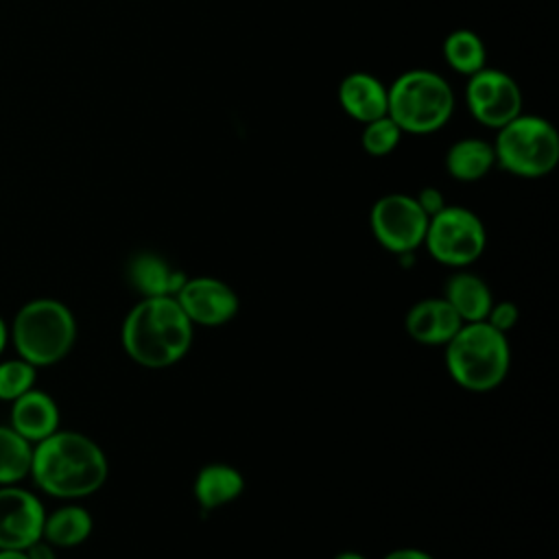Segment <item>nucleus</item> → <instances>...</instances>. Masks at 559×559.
<instances>
[{"label": "nucleus", "mask_w": 559, "mask_h": 559, "mask_svg": "<svg viewBox=\"0 0 559 559\" xmlns=\"http://www.w3.org/2000/svg\"><path fill=\"white\" fill-rule=\"evenodd\" d=\"M109 474L103 448L83 432L57 430L33 443L31 478L35 485L63 500H76L96 493Z\"/></svg>", "instance_id": "f257e3e1"}, {"label": "nucleus", "mask_w": 559, "mask_h": 559, "mask_svg": "<svg viewBox=\"0 0 559 559\" xmlns=\"http://www.w3.org/2000/svg\"><path fill=\"white\" fill-rule=\"evenodd\" d=\"M192 338L194 325L175 295L142 297L122 323L127 356L146 369H164L179 362L190 352Z\"/></svg>", "instance_id": "f03ea898"}, {"label": "nucleus", "mask_w": 559, "mask_h": 559, "mask_svg": "<svg viewBox=\"0 0 559 559\" xmlns=\"http://www.w3.org/2000/svg\"><path fill=\"white\" fill-rule=\"evenodd\" d=\"M450 378L474 393H487L504 382L511 367L507 334L487 321L463 323L445 345Z\"/></svg>", "instance_id": "7ed1b4c3"}, {"label": "nucleus", "mask_w": 559, "mask_h": 559, "mask_svg": "<svg viewBox=\"0 0 559 559\" xmlns=\"http://www.w3.org/2000/svg\"><path fill=\"white\" fill-rule=\"evenodd\" d=\"M9 336L20 358L33 367H50L74 347L76 319L59 299H31L15 312Z\"/></svg>", "instance_id": "20e7f679"}, {"label": "nucleus", "mask_w": 559, "mask_h": 559, "mask_svg": "<svg viewBox=\"0 0 559 559\" xmlns=\"http://www.w3.org/2000/svg\"><path fill=\"white\" fill-rule=\"evenodd\" d=\"M386 116L406 133H432L441 129L454 111L450 83L432 70H408L389 87Z\"/></svg>", "instance_id": "39448f33"}, {"label": "nucleus", "mask_w": 559, "mask_h": 559, "mask_svg": "<svg viewBox=\"0 0 559 559\" xmlns=\"http://www.w3.org/2000/svg\"><path fill=\"white\" fill-rule=\"evenodd\" d=\"M493 153L496 164L511 175L537 179L559 162V133L546 118L520 114L498 129Z\"/></svg>", "instance_id": "423d86ee"}, {"label": "nucleus", "mask_w": 559, "mask_h": 559, "mask_svg": "<svg viewBox=\"0 0 559 559\" xmlns=\"http://www.w3.org/2000/svg\"><path fill=\"white\" fill-rule=\"evenodd\" d=\"M424 245L437 262L463 269L483 255L487 231L483 221L472 210L445 205L428 218Z\"/></svg>", "instance_id": "0eeeda50"}, {"label": "nucleus", "mask_w": 559, "mask_h": 559, "mask_svg": "<svg viewBox=\"0 0 559 559\" xmlns=\"http://www.w3.org/2000/svg\"><path fill=\"white\" fill-rule=\"evenodd\" d=\"M376 240L391 253L411 255L424 245L428 229V214L411 194L393 192L380 197L369 214Z\"/></svg>", "instance_id": "6e6552de"}, {"label": "nucleus", "mask_w": 559, "mask_h": 559, "mask_svg": "<svg viewBox=\"0 0 559 559\" xmlns=\"http://www.w3.org/2000/svg\"><path fill=\"white\" fill-rule=\"evenodd\" d=\"M465 100L472 116L489 129H500L522 114L518 83L507 72L487 66L469 76Z\"/></svg>", "instance_id": "1a4fd4ad"}, {"label": "nucleus", "mask_w": 559, "mask_h": 559, "mask_svg": "<svg viewBox=\"0 0 559 559\" xmlns=\"http://www.w3.org/2000/svg\"><path fill=\"white\" fill-rule=\"evenodd\" d=\"M44 518L46 509L33 491L0 485V550H26L41 539Z\"/></svg>", "instance_id": "9d476101"}, {"label": "nucleus", "mask_w": 559, "mask_h": 559, "mask_svg": "<svg viewBox=\"0 0 559 559\" xmlns=\"http://www.w3.org/2000/svg\"><path fill=\"white\" fill-rule=\"evenodd\" d=\"M181 310L192 325L201 328H221L229 323L238 312L236 290L216 277H186L181 288L175 293Z\"/></svg>", "instance_id": "9b49d317"}, {"label": "nucleus", "mask_w": 559, "mask_h": 559, "mask_svg": "<svg viewBox=\"0 0 559 559\" xmlns=\"http://www.w3.org/2000/svg\"><path fill=\"white\" fill-rule=\"evenodd\" d=\"M463 321L443 297H428L411 306L406 314V332L419 345H448L461 330Z\"/></svg>", "instance_id": "f8f14e48"}, {"label": "nucleus", "mask_w": 559, "mask_h": 559, "mask_svg": "<svg viewBox=\"0 0 559 559\" xmlns=\"http://www.w3.org/2000/svg\"><path fill=\"white\" fill-rule=\"evenodd\" d=\"M59 406L55 397L41 389H28L11 402L9 426L31 443H37L59 430Z\"/></svg>", "instance_id": "ddd939ff"}, {"label": "nucleus", "mask_w": 559, "mask_h": 559, "mask_svg": "<svg viewBox=\"0 0 559 559\" xmlns=\"http://www.w3.org/2000/svg\"><path fill=\"white\" fill-rule=\"evenodd\" d=\"M338 103L358 122H371L386 116V85L369 72H352L338 85Z\"/></svg>", "instance_id": "4468645a"}, {"label": "nucleus", "mask_w": 559, "mask_h": 559, "mask_svg": "<svg viewBox=\"0 0 559 559\" xmlns=\"http://www.w3.org/2000/svg\"><path fill=\"white\" fill-rule=\"evenodd\" d=\"M127 275H129L131 286L138 293H142V297L175 295L188 277L181 271L170 269V264L153 251L135 253L129 262Z\"/></svg>", "instance_id": "2eb2a0df"}, {"label": "nucleus", "mask_w": 559, "mask_h": 559, "mask_svg": "<svg viewBox=\"0 0 559 559\" xmlns=\"http://www.w3.org/2000/svg\"><path fill=\"white\" fill-rule=\"evenodd\" d=\"M443 299L454 308L463 323L485 321L493 306V295L487 282L467 271H459L448 277Z\"/></svg>", "instance_id": "dca6fc26"}, {"label": "nucleus", "mask_w": 559, "mask_h": 559, "mask_svg": "<svg viewBox=\"0 0 559 559\" xmlns=\"http://www.w3.org/2000/svg\"><path fill=\"white\" fill-rule=\"evenodd\" d=\"M242 491L245 476L227 463H207L194 478V498L207 511L234 502Z\"/></svg>", "instance_id": "f3484780"}, {"label": "nucleus", "mask_w": 559, "mask_h": 559, "mask_svg": "<svg viewBox=\"0 0 559 559\" xmlns=\"http://www.w3.org/2000/svg\"><path fill=\"white\" fill-rule=\"evenodd\" d=\"M496 166L493 144L483 138H463L445 153V170L459 181H478Z\"/></svg>", "instance_id": "a211bd4d"}, {"label": "nucleus", "mask_w": 559, "mask_h": 559, "mask_svg": "<svg viewBox=\"0 0 559 559\" xmlns=\"http://www.w3.org/2000/svg\"><path fill=\"white\" fill-rule=\"evenodd\" d=\"M94 522L85 507L81 504H63L52 513H46L41 539H46L55 548H72L83 544L92 535Z\"/></svg>", "instance_id": "6ab92c4d"}, {"label": "nucleus", "mask_w": 559, "mask_h": 559, "mask_svg": "<svg viewBox=\"0 0 559 559\" xmlns=\"http://www.w3.org/2000/svg\"><path fill=\"white\" fill-rule=\"evenodd\" d=\"M33 443L9 424H0V485H20L31 474Z\"/></svg>", "instance_id": "aec40b11"}, {"label": "nucleus", "mask_w": 559, "mask_h": 559, "mask_svg": "<svg viewBox=\"0 0 559 559\" xmlns=\"http://www.w3.org/2000/svg\"><path fill=\"white\" fill-rule=\"evenodd\" d=\"M443 57L452 70L472 76L474 72L485 68L487 50L483 39L474 31L456 28L443 41Z\"/></svg>", "instance_id": "412c9836"}, {"label": "nucleus", "mask_w": 559, "mask_h": 559, "mask_svg": "<svg viewBox=\"0 0 559 559\" xmlns=\"http://www.w3.org/2000/svg\"><path fill=\"white\" fill-rule=\"evenodd\" d=\"M37 367L26 362L24 358H4L0 360V400L13 402L22 393L35 386Z\"/></svg>", "instance_id": "4be33fe9"}, {"label": "nucleus", "mask_w": 559, "mask_h": 559, "mask_svg": "<svg viewBox=\"0 0 559 559\" xmlns=\"http://www.w3.org/2000/svg\"><path fill=\"white\" fill-rule=\"evenodd\" d=\"M402 129L389 118V116H380L371 122H365L360 142L362 148L373 155V157H384L389 155L402 140Z\"/></svg>", "instance_id": "5701e85b"}, {"label": "nucleus", "mask_w": 559, "mask_h": 559, "mask_svg": "<svg viewBox=\"0 0 559 559\" xmlns=\"http://www.w3.org/2000/svg\"><path fill=\"white\" fill-rule=\"evenodd\" d=\"M518 319H520V310H518V306L513 301H498V304L493 301V306H491V310H489L485 321L491 328H496V330L507 334L509 330L515 328Z\"/></svg>", "instance_id": "b1692460"}, {"label": "nucleus", "mask_w": 559, "mask_h": 559, "mask_svg": "<svg viewBox=\"0 0 559 559\" xmlns=\"http://www.w3.org/2000/svg\"><path fill=\"white\" fill-rule=\"evenodd\" d=\"M415 199H417L419 207L428 214V218H430V216H435L439 210H443V207H445V199H443L441 190H439V188H432V186L421 188V190H419V194H417Z\"/></svg>", "instance_id": "393cba45"}, {"label": "nucleus", "mask_w": 559, "mask_h": 559, "mask_svg": "<svg viewBox=\"0 0 559 559\" xmlns=\"http://www.w3.org/2000/svg\"><path fill=\"white\" fill-rule=\"evenodd\" d=\"M24 552H26L28 559H57L55 546H50L46 539H37V542L31 544Z\"/></svg>", "instance_id": "a878e982"}, {"label": "nucleus", "mask_w": 559, "mask_h": 559, "mask_svg": "<svg viewBox=\"0 0 559 559\" xmlns=\"http://www.w3.org/2000/svg\"><path fill=\"white\" fill-rule=\"evenodd\" d=\"M384 559H435L430 552L419 550V548H395Z\"/></svg>", "instance_id": "bb28decb"}, {"label": "nucleus", "mask_w": 559, "mask_h": 559, "mask_svg": "<svg viewBox=\"0 0 559 559\" xmlns=\"http://www.w3.org/2000/svg\"><path fill=\"white\" fill-rule=\"evenodd\" d=\"M7 343H9V328H7L4 319L0 317V356H2V352L7 349Z\"/></svg>", "instance_id": "cd10ccee"}, {"label": "nucleus", "mask_w": 559, "mask_h": 559, "mask_svg": "<svg viewBox=\"0 0 559 559\" xmlns=\"http://www.w3.org/2000/svg\"><path fill=\"white\" fill-rule=\"evenodd\" d=\"M0 559H28L24 550H0Z\"/></svg>", "instance_id": "c85d7f7f"}, {"label": "nucleus", "mask_w": 559, "mask_h": 559, "mask_svg": "<svg viewBox=\"0 0 559 559\" xmlns=\"http://www.w3.org/2000/svg\"><path fill=\"white\" fill-rule=\"evenodd\" d=\"M334 559H367V557L360 555V552H356V550H343V552H338Z\"/></svg>", "instance_id": "c756f323"}]
</instances>
